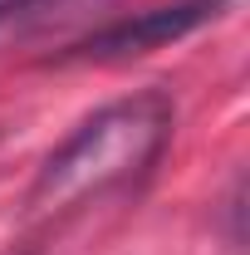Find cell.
<instances>
[{"label": "cell", "instance_id": "6da1fadb", "mask_svg": "<svg viewBox=\"0 0 250 255\" xmlns=\"http://www.w3.org/2000/svg\"><path fill=\"white\" fill-rule=\"evenodd\" d=\"M172 132H177V103L162 89H137L127 98L103 103L39 162L25 196L30 216H69L89 201L137 187L162 162Z\"/></svg>", "mask_w": 250, "mask_h": 255}, {"label": "cell", "instance_id": "7a4b0ae2", "mask_svg": "<svg viewBox=\"0 0 250 255\" xmlns=\"http://www.w3.org/2000/svg\"><path fill=\"white\" fill-rule=\"evenodd\" d=\"M221 10H226V0H167V5H147L137 15H123V20H108V25L89 30L79 44H69L59 59H79V64L137 59V54H152L162 44L201 30L206 20H216Z\"/></svg>", "mask_w": 250, "mask_h": 255}, {"label": "cell", "instance_id": "3957f363", "mask_svg": "<svg viewBox=\"0 0 250 255\" xmlns=\"http://www.w3.org/2000/svg\"><path fill=\"white\" fill-rule=\"evenodd\" d=\"M39 0H0V25L10 20V15H20V10H34Z\"/></svg>", "mask_w": 250, "mask_h": 255}, {"label": "cell", "instance_id": "277c9868", "mask_svg": "<svg viewBox=\"0 0 250 255\" xmlns=\"http://www.w3.org/2000/svg\"><path fill=\"white\" fill-rule=\"evenodd\" d=\"M39 5H69V0H39Z\"/></svg>", "mask_w": 250, "mask_h": 255}]
</instances>
